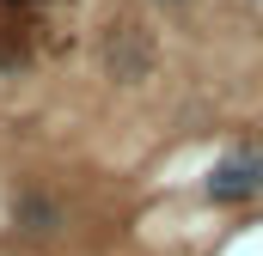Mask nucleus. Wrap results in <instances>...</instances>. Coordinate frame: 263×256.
Wrapping results in <instances>:
<instances>
[{
    "label": "nucleus",
    "mask_w": 263,
    "mask_h": 256,
    "mask_svg": "<svg viewBox=\"0 0 263 256\" xmlns=\"http://www.w3.org/2000/svg\"><path fill=\"white\" fill-rule=\"evenodd\" d=\"M6 6H31V0H6Z\"/></svg>",
    "instance_id": "nucleus-2"
},
{
    "label": "nucleus",
    "mask_w": 263,
    "mask_h": 256,
    "mask_svg": "<svg viewBox=\"0 0 263 256\" xmlns=\"http://www.w3.org/2000/svg\"><path fill=\"white\" fill-rule=\"evenodd\" d=\"M263 189V153H227L214 171H208V195L214 201H251V195Z\"/></svg>",
    "instance_id": "nucleus-1"
},
{
    "label": "nucleus",
    "mask_w": 263,
    "mask_h": 256,
    "mask_svg": "<svg viewBox=\"0 0 263 256\" xmlns=\"http://www.w3.org/2000/svg\"><path fill=\"white\" fill-rule=\"evenodd\" d=\"M165 6H178V0H165Z\"/></svg>",
    "instance_id": "nucleus-3"
}]
</instances>
